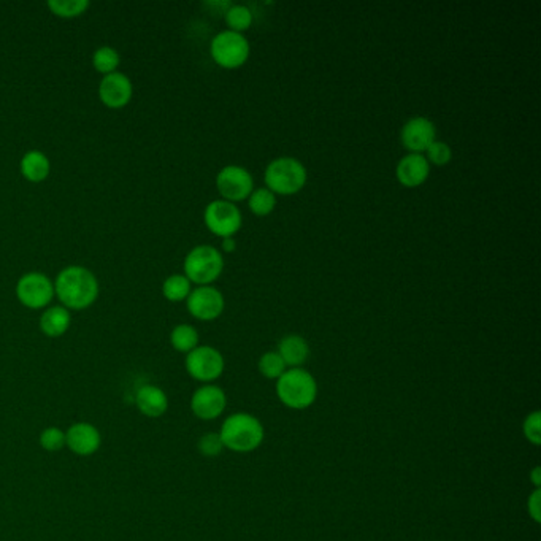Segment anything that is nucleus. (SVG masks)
<instances>
[{"label": "nucleus", "mask_w": 541, "mask_h": 541, "mask_svg": "<svg viewBox=\"0 0 541 541\" xmlns=\"http://www.w3.org/2000/svg\"><path fill=\"white\" fill-rule=\"evenodd\" d=\"M40 447L48 453H58L65 447V432L59 427H48L40 433Z\"/></svg>", "instance_id": "29"}, {"label": "nucleus", "mask_w": 541, "mask_h": 541, "mask_svg": "<svg viewBox=\"0 0 541 541\" xmlns=\"http://www.w3.org/2000/svg\"><path fill=\"white\" fill-rule=\"evenodd\" d=\"M170 343L178 353H191L193 349L199 347V332L194 325H175L174 331L170 332Z\"/></svg>", "instance_id": "21"}, {"label": "nucleus", "mask_w": 541, "mask_h": 541, "mask_svg": "<svg viewBox=\"0 0 541 541\" xmlns=\"http://www.w3.org/2000/svg\"><path fill=\"white\" fill-rule=\"evenodd\" d=\"M530 481L535 486V489H540L541 488V467H535L532 471H530Z\"/></svg>", "instance_id": "33"}, {"label": "nucleus", "mask_w": 541, "mask_h": 541, "mask_svg": "<svg viewBox=\"0 0 541 541\" xmlns=\"http://www.w3.org/2000/svg\"><path fill=\"white\" fill-rule=\"evenodd\" d=\"M527 512L529 516L540 524L541 522V489H534L527 500Z\"/></svg>", "instance_id": "32"}, {"label": "nucleus", "mask_w": 541, "mask_h": 541, "mask_svg": "<svg viewBox=\"0 0 541 541\" xmlns=\"http://www.w3.org/2000/svg\"><path fill=\"white\" fill-rule=\"evenodd\" d=\"M197 447H199V453L205 457H217L223 453L224 445L219 433L209 432L201 437Z\"/></svg>", "instance_id": "31"}, {"label": "nucleus", "mask_w": 541, "mask_h": 541, "mask_svg": "<svg viewBox=\"0 0 541 541\" xmlns=\"http://www.w3.org/2000/svg\"><path fill=\"white\" fill-rule=\"evenodd\" d=\"M191 286L193 283L189 282L184 275H170L166 282L162 283V296L170 302H183L191 294Z\"/></svg>", "instance_id": "23"}, {"label": "nucleus", "mask_w": 541, "mask_h": 541, "mask_svg": "<svg viewBox=\"0 0 541 541\" xmlns=\"http://www.w3.org/2000/svg\"><path fill=\"white\" fill-rule=\"evenodd\" d=\"M186 370L195 381L211 384L223 375L225 362L223 354L217 348L199 345L191 353L186 354Z\"/></svg>", "instance_id": "8"}, {"label": "nucleus", "mask_w": 541, "mask_h": 541, "mask_svg": "<svg viewBox=\"0 0 541 541\" xmlns=\"http://www.w3.org/2000/svg\"><path fill=\"white\" fill-rule=\"evenodd\" d=\"M522 433L526 437V440L529 443H532L535 447H540L541 445V413L532 412L526 419H524V424H522Z\"/></svg>", "instance_id": "30"}, {"label": "nucleus", "mask_w": 541, "mask_h": 541, "mask_svg": "<svg viewBox=\"0 0 541 541\" xmlns=\"http://www.w3.org/2000/svg\"><path fill=\"white\" fill-rule=\"evenodd\" d=\"M276 353L282 356L286 367L299 368L302 367L303 364L308 361V357H310V345L300 335L291 333V335H286V337H283L280 340Z\"/></svg>", "instance_id": "18"}, {"label": "nucleus", "mask_w": 541, "mask_h": 541, "mask_svg": "<svg viewBox=\"0 0 541 541\" xmlns=\"http://www.w3.org/2000/svg\"><path fill=\"white\" fill-rule=\"evenodd\" d=\"M203 221L213 235L219 239H231L242 229L243 215L237 203L217 199L205 207Z\"/></svg>", "instance_id": "7"}, {"label": "nucleus", "mask_w": 541, "mask_h": 541, "mask_svg": "<svg viewBox=\"0 0 541 541\" xmlns=\"http://www.w3.org/2000/svg\"><path fill=\"white\" fill-rule=\"evenodd\" d=\"M119 62H121L119 53L111 46H101L93 54V65H94L95 70L102 73L103 77L116 72V69L119 67Z\"/></svg>", "instance_id": "25"}, {"label": "nucleus", "mask_w": 541, "mask_h": 541, "mask_svg": "<svg viewBox=\"0 0 541 541\" xmlns=\"http://www.w3.org/2000/svg\"><path fill=\"white\" fill-rule=\"evenodd\" d=\"M223 270L224 256L215 246H195L184 258V276L197 286H211Z\"/></svg>", "instance_id": "5"}, {"label": "nucleus", "mask_w": 541, "mask_h": 541, "mask_svg": "<svg viewBox=\"0 0 541 541\" xmlns=\"http://www.w3.org/2000/svg\"><path fill=\"white\" fill-rule=\"evenodd\" d=\"M135 405L146 418H160L168 408V398L160 386L143 384L135 392Z\"/></svg>", "instance_id": "17"}, {"label": "nucleus", "mask_w": 541, "mask_h": 541, "mask_svg": "<svg viewBox=\"0 0 541 541\" xmlns=\"http://www.w3.org/2000/svg\"><path fill=\"white\" fill-rule=\"evenodd\" d=\"M276 396L291 410H307L316 402L318 382L305 368H288L276 380Z\"/></svg>", "instance_id": "3"}, {"label": "nucleus", "mask_w": 541, "mask_h": 541, "mask_svg": "<svg viewBox=\"0 0 541 541\" xmlns=\"http://www.w3.org/2000/svg\"><path fill=\"white\" fill-rule=\"evenodd\" d=\"M437 140V126L426 116H413L400 129V143L408 152L424 154Z\"/></svg>", "instance_id": "12"}, {"label": "nucleus", "mask_w": 541, "mask_h": 541, "mask_svg": "<svg viewBox=\"0 0 541 541\" xmlns=\"http://www.w3.org/2000/svg\"><path fill=\"white\" fill-rule=\"evenodd\" d=\"M217 189L224 201L242 202L254 191L253 175L243 166H224L217 175Z\"/></svg>", "instance_id": "9"}, {"label": "nucleus", "mask_w": 541, "mask_h": 541, "mask_svg": "<svg viewBox=\"0 0 541 541\" xmlns=\"http://www.w3.org/2000/svg\"><path fill=\"white\" fill-rule=\"evenodd\" d=\"M134 94V86L127 75L116 72L105 75L99 83V97L109 109H123Z\"/></svg>", "instance_id": "14"}, {"label": "nucleus", "mask_w": 541, "mask_h": 541, "mask_svg": "<svg viewBox=\"0 0 541 541\" xmlns=\"http://www.w3.org/2000/svg\"><path fill=\"white\" fill-rule=\"evenodd\" d=\"M266 188L275 195L291 197L296 195L307 186L308 170L302 160L292 156H282L270 160L264 172Z\"/></svg>", "instance_id": "4"}, {"label": "nucleus", "mask_w": 541, "mask_h": 541, "mask_svg": "<svg viewBox=\"0 0 541 541\" xmlns=\"http://www.w3.org/2000/svg\"><path fill=\"white\" fill-rule=\"evenodd\" d=\"M224 20H225V24H227V30L239 32V34H243L245 30L250 29L253 26V13H251V10H250V7H246V5H242V4L229 5V8L224 13Z\"/></svg>", "instance_id": "22"}, {"label": "nucleus", "mask_w": 541, "mask_h": 541, "mask_svg": "<svg viewBox=\"0 0 541 541\" xmlns=\"http://www.w3.org/2000/svg\"><path fill=\"white\" fill-rule=\"evenodd\" d=\"M227 406V396L217 384H203L191 398V410L195 418L213 421L223 414Z\"/></svg>", "instance_id": "13"}, {"label": "nucleus", "mask_w": 541, "mask_h": 541, "mask_svg": "<svg viewBox=\"0 0 541 541\" xmlns=\"http://www.w3.org/2000/svg\"><path fill=\"white\" fill-rule=\"evenodd\" d=\"M54 294L67 310H86L99 297V282L86 267L70 266L56 276Z\"/></svg>", "instance_id": "1"}, {"label": "nucleus", "mask_w": 541, "mask_h": 541, "mask_svg": "<svg viewBox=\"0 0 541 541\" xmlns=\"http://www.w3.org/2000/svg\"><path fill=\"white\" fill-rule=\"evenodd\" d=\"M424 156H426L427 162L430 164V167H445L453 160V148L443 140H435L427 148Z\"/></svg>", "instance_id": "28"}, {"label": "nucleus", "mask_w": 541, "mask_h": 541, "mask_svg": "<svg viewBox=\"0 0 541 541\" xmlns=\"http://www.w3.org/2000/svg\"><path fill=\"white\" fill-rule=\"evenodd\" d=\"M224 447L234 453H253L262 445L266 430L259 419L250 413H235L225 419L219 430Z\"/></svg>", "instance_id": "2"}, {"label": "nucleus", "mask_w": 541, "mask_h": 541, "mask_svg": "<svg viewBox=\"0 0 541 541\" xmlns=\"http://www.w3.org/2000/svg\"><path fill=\"white\" fill-rule=\"evenodd\" d=\"M246 201L254 217H268L276 209V195L267 188H254Z\"/></svg>", "instance_id": "24"}, {"label": "nucleus", "mask_w": 541, "mask_h": 541, "mask_svg": "<svg viewBox=\"0 0 541 541\" xmlns=\"http://www.w3.org/2000/svg\"><path fill=\"white\" fill-rule=\"evenodd\" d=\"M186 307L191 316L199 321H215L219 318L225 308L223 292L219 289L211 286H197L191 291L186 299Z\"/></svg>", "instance_id": "11"}, {"label": "nucleus", "mask_w": 541, "mask_h": 541, "mask_svg": "<svg viewBox=\"0 0 541 541\" xmlns=\"http://www.w3.org/2000/svg\"><path fill=\"white\" fill-rule=\"evenodd\" d=\"M87 0H48V8L59 18H75L86 12Z\"/></svg>", "instance_id": "27"}, {"label": "nucleus", "mask_w": 541, "mask_h": 541, "mask_svg": "<svg viewBox=\"0 0 541 541\" xmlns=\"http://www.w3.org/2000/svg\"><path fill=\"white\" fill-rule=\"evenodd\" d=\"M18 300L30 310H40L50 305L54 297V284L50 278L40 272L22 275L16 283Z\"/></svg>", "instance_id": "10"}, {"label": "nucleus", "mask_w": 541, "mask_h": 541, "mask_svg": "<svg viewBox=\"0 0 541 541\" xmlns=\"http://www.w3.org/2000/svg\"><path fill=\"white\" fill-rule=\"evenodd\" d=\"M258 368H259L260 375L266 376L267 380H278L288 370L282 356L276 351H267V353L262 354L258 362Z\"/></svg>", "instance_id": "26"}, {"label": "nucleus", "mask_w": 541, "mask_h": 541, "mask_svg": "<svg viewBox=\"0 0 541 541\" xmlns=\"http://www.w3.org/2000/svg\"><path fill=\"white\" fill-rule=\"evenodd\" d=\"M102 445V435L97 427L89 422H75L65 432V447L73 455L87 457L99 451Z\"/></svg>", "instance_id": "15"}, {"label": "nucleus", "mask_w": 541, "mask_h": 541, "mask_svg": "<svg viewBox=\"0 0 541 541\" xmlns=\"http://www.w3.org/2000/svg\"><path fill=\"white\" fill-rule=\"evenodd\" d=\"M209 54L219 67L235 70L246 64L251 54V46L243 34L225 29L211 38Z\"/></svg>", "instance_id": "6"}, {"label": "nucleus", "mask_w": 541, "mask_h": 541, "mask_svg": "<svg viewBox=\"0 0 541 541\" xmlns=\"http://www.w3.org/2000/svg\"><path fill=\"white\" fill-rule=\"evenodd\" d=\"M70 324H72L70 311L62 305L46 308L40 318V331L50 339L62 337L69 331Z\"/></svg>", "instance_id": "19"}, {"label": "nucleus", "mask_w": 541, "mask_h": 541, "mask_svg": "<svg viewBox=\"0 0 541 541\" xmlns=\"http://www.w3.org/2000/svg\"><path fill=\"white\" fill-rule=\"evenodd\" d=\"M223 251L221 253H234L235 250H237V243H235V240L232 239H223Z\"/></svg>", "instance_id": "34"}, {"label": "nucleus", "mask_w": 541, "mask_h": 541, "mask_svg": "<svg viewBox=\"0 0 541 541\" xmlns=\"http://www.w3.org/2000/svg\"><path fill=\"white\" fill-rule=\"evenodd\" d=\"M430 175V164L424 154L408 152L398 160L396 167V178L405 188H419L426 183Z\"/></svg>", "instance_id": "16"}, {"label": "nucleus", "mask_w": 541, "mask_h": 541, "mask_svg": "<svg viewBox=\"0 0 541 541\" xmlns=\"http://www.w3.org/2000/svg\"><path fill=\"white\" fill-rule=\"evenodd\" d=\"M21 174L30 183H42L50 176L51 164L48 156L38 150H30L22 156Z\"/></svg>", "instance_id": "20"}]
</instances>
